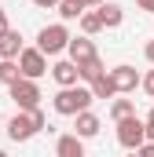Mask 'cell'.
<instances>
[{
    "mask_svg": "<svg viewBox=\"0 0 154 157\" xmlns=\"http://www.w3.org/2000/svg\"><path fill=\"white\" fill-rule=\"evenodd\" d=\"M66 55H70V62H77V66H84V62H92V59H99V51H95V44H92V37H74L70 40V48H66Z\"/></svg>",
    "mask_w": 154,
    "mask_h": 157,
    "instance_id": "cell-8",
    "label": "cell"
},
{
    "mask_svg": "<svg viewBox=\"0 0 154 157\" xmlns=\"http://www.w3.org/2000/svg\"><path fill=\"white\" fill-rule=\"evenodd\" d=\"M136 154H140V157H154V143H143V146H140Z\"/></svg>",
    "mask_w": 154,
    "mask_h": 157,
    "instance_id": "cell-23",
    "label": "cell"
},
{
    "mask_svg": "<svg viewBox=\"0 0 154 157\" xmlns=\"http://www.w3.org/2000/svg\"><path fill=\"white\" fill-rule=\"evenodd\" d=\"M77 124H74V135H81V139H95L99 135V128H103V121L95 117L92 110H84V113H77Z\"/></svg>",
    "mask_w": 154,
    "mask_h": 157,
    "instance_id": "cell-10",
    "label": "cell"
},
{
    "mask_svg": "<svg viewBox=\"0 0 154 157\" xmlns=\"http://www.w3.org/2000/svg\"><path fill=\"white\" fill-rule=\"evenodd\" d=\"M77 70H81V80H84V84H95V80L107 73V70H103V59H92V62H84V66H77Z\"/></svg>",
    "mask_w": 154,
    "mask_h": 157,
    "instance_id": "cell-18",
    "label": "cell"
},
{
    "mask_svg": "<svg viewBox=\"0 0 154 157\" xmlns=\"http://www.w3.org/2000/svg\"><path fill=\"white\" fill-rule=\"evenodd\" d=\"M7 33H11V22H7V11L0 7V40L7 37Z\"/></svg>",
    "mask_w": 154,
    "mask_h": 157,
    "instance_id": "cell-21",
    "label": "cell"
},
{
    "mask_svg": "<svg viewBox=\"0 0 154 157\" xmlns=\"http://www.w3.org/2000/svg\"><path fill=\"white\" fill-rule=\"evenodd\" d=\"M55 11H59V18H63V22H74V18H81L88 7H84L81 0H59V7H55Z\"/></svg>",
    "mask_w": 154,
    "mask_h": 157,
    "instance_id": "cell-14",
    "label": "cell"
},
{
    "mask_svg": "<svg viewBox=\"0 0 154 157\" xmlns=\"http://www.w3.org/2000/svg\"><path fill=\"white\" fill-rule=\"evenodd\" d=\"M143 121H147V143H154V106H151V113H147Z\"/></svg>",
    "mask_w": 154,
    "mask_h": 157,
    "instance_id": "cell-22",
    "label": "cell"
},
{
    "mask_svg": "<svg viewBox=\"0 0 154 157\" xmlns=\"http://www.w3.org/2000/svg\"><path fill=\"white\" fill-rule=\"evenodd\" d=\"M88 88H92L95 99H117V88H114V80H110V73H103V77L95 80V84H88Z\"/></svg>",
    "mask_w": 154,
    "mask_h": 157,
    "instance_id": "cell-17",
    "label": "cell"
},
{
    "mask_svg": "<svg viewBox=\"0 0 154 157\" xmlns=\"http://www.w3.org/2000/svg\"><path fill=\"white\" fill-rule=\"evenodd\" d=\"M99 15H103V26H107V29H117V26L125 22L121 4H103V7H99Z\"/></svg>",
    "mask_w": 154,
    "mask_h": 157,
    "instance_id": "cell-15",
    "label": "cell"
},
{
    "mask_svg": "<svg viewBox=\"0 0 154 157\" xmlns=\"http://www.w3.org/2000/svg\"><path fill=\"white\" fill-rule=\"evenodd\" d=\"M77 22H81V33H84V37H95V33H103V29H107V26H103V15H99V11H84V15H81Z\"/></svg>",
    "mask_w": 154,
    "mask_h": 157,
    "instance_id": "cell-13",
    "label": "cell"
},
{
    "mask_svg": "<svg viewBox=\"0 0 154 157\" xmlns=\"http://www.w3.org/2000/svg\"><path fill=\"white\" fill-rule=\"evenodd\" d=\"M51 80H55L59 88H77V84H81V70H77V62L59 59V62L51 66Z\"/></svg>",
    "mask_w": 154,
    "mask_h": 157,
    "instance_id": "cell-9",
    "label": "cell"
},
{
    "mask_svg": "<svg viewBox=\"0 0 154 157\" xmlns=\"http://www.w3.org/2000/svg\"><path fill=\"white\" fill-rule=\"evenodd\" d=\"M92 102H95L92 88H81V84H77V88H59L55 99H51L55 113H63V117H77V113H84Z\"/></svg>",
    "mask_w": 154,
    "mask_h": 157,
    "instance_id": "cell-1",
    "label": "cell"
},
{
    "mask_svg": "<svg viewBox=\"0 0 154 157\" xmlns=\"http://www.w3.org/2000/svg\"><path fill=\"white\" fill-rule=\"evenodd\" d=\"M37 121H33V113H15V117L7 121V139L11 143H30L33 135H37Z\"/></svg>",
    "mask_w": 154,
    "mask_h": 157,
    "instance_id": "cell-6",
    "label": "cell"
},
{
    "mask_svg": "<svg viewBox=\"0 0 154 157\" xmlns=\"http://www.w3.org/2000/svg\"><path fill=\"white\" fill-rule=\"evenodd\" d=\"M0 157H7V154H4V150H0Z\"/></svg>",
    "mask_w": 154,
    "mask_h": 157,
    "instance_id": "cell-28",
    "label": "cell"
},
{
    "mask_svg": "<svg viewBox=\"0 0 154 157\" xmlns=\"http://www.w3.org/2000/svg\"><path fill=\"white\" fill-rule=\"evenodd\" d=\"M143 55H147V62L154 66V40H147V48H143Z\"/></svg>",
    "mask_w": 154,
    "mask_h": 157,
    "instance_id": "cell-25",
    "label": "cell"
},
{
    "mask_svg": "<svg viewBox=\"0 0 154 157\" xmlns=\"http://www.w3.org/2000/svg\"><path fill=\"white\" fill-rule=\"evenodd\" d=\"M22 51H26V48H22V33H18V29H11L7 37L0 40V59H18Z\"/></svg>",
    "mask_w": 154,
    "mask_h": 157,
    "instance_id": "cell-12",
    "label": "cell"
},
{
    "mask_svg": "<svg viewBox=\"0 0 154 157\" xmlns=\"http://www.w3.org/2000/svg\"><path fill=\"white\" fill-rule=\"evenodd\" d=\"M136 4H140L143 11H154V0H136Z\"/></svg>",
    "mask_w": 154,
    "mask_h": 157,
    "instance_id": "cell-27",
    "label": "cell"
},
{
    "mask_svg": "<svg viewBox=\"0 0 154 157\" xmlns=\"http://www.w3.org/2000/svg\"><path fill=\"white\" fill-rule=\"evenodd\" d=\"M110 80H114L117 95H128V91H136V88L143 84V77L136 73V66H114V70H110Z\"/></svg>",
    "mask_w": 154,
    "mask_h": 157,
    "instance_id": "cell-7",
    "label": "cell"
},
{
    "mask_svg": "<svg viewBox=\"0 0 154 157\" xmlns=\"http://www.w3.org/2000/svg\"><path fill=\"white\" fill-rule=\"evenodd\" d=\"M128 157H140V154H128Z\"/></svg>",
    "mask_w": 154,
    "mask_h": 157,
    "instance_id": "cell-29",
    "label": "cell"
},
{
    "mask_svg": "<svg viewBox=\"0 0 154 157\" xmlns=\"http://www.w3.org/2000/svg\"><path fill=\"white\" fill-rule=\"evenodd\" d=\"M132 113H136V102L132 99H114L110 102V117L114 121H125V117H132Z\"/></svg>",
    "mask_w": 154,
    "mask_h": 157,
    "instance_id": "cell-19",
    "label": "cell"
},
{
    "mask_svg": "<svg viewBox=\"0 0 154 157\" xmlns=\"http://www.w3.org/2000/svg\"><path fill=\"white\" fill-rule=\"evenodd\" d=\"M117 143L128 150V154H136L143 143H147V121H140L136 113L125 121H117Z\"/></svg>",
    "mask_w": 154,
    "mask_h": 157,
    "instance_id": "cell-2",
    "label": "cell"
},
{
    "mask_svg": "<svg viewBox=\"0 0 154 157\" xmlns=\"http://www.w3.org/2000/svg\"><path fill=\"white\" fill-rule=\"evenodd\" d=\"M7 95H11V102L18 106V113H30V110H37V106H40V84H37V80L18 77L11 88H7Z\"/></svg>",
    "mask_w": 154,
    "mask_h": 157,
    "instance_id": "cell-3",
    "label": "cell"
},
{
    "mask_svg": "<svg viewBox=\"0 0 154 157\" xmlns=\"http://www.w3.org/2000/svg\"><path fill=\"white\" fill-rule=\"evenodd\" d=\"M55 157H84V139L81 135H59L55 139Z\"/></svg>",
    "mask_w": 154,
    "mask_h": 157,
    "instance_id": "cell-11",
    "label": "cell"
},
{
    "mask_svg": "<svg viewBox=\"0 0 154 157\" xmlns=\"http://www.w3.org/2000/svg\"><path fill=\"white\" fill-rule=\"evenodd\" d=\"M22 77V70H18V59H0V84H15V80Z\"/></svg>",
    "mask_w": 154,
    "mask_h": 157,
    "instance_id": "cell-16",
    "label": "cell"
},
{
    "mask_svg": "<svg viewBox=\"0 0 154 157\" xmlns=\"http://www.w3.org/2000/svg\"><path fill=\"white\" fill-rule=\"evenodd\" d=\"M81 4H84V7H88V11H99V7H103V4H107V0H81Z\"/></svg>",
    "mask_w": 154,
    "mask_h": 157,
    "instance_id": "cell-24",
    "label": "cell"
},
{
    "mask_svg": "<svg viewBox=\"0 0 154 157\" xmlns=\"http://www.w3.org/2000/svg\"><path fill=\"white\" fill-rule=\"evenodd\" d=\"M70 40H74L70 29H66L63 22H55V26H44V29L37 33V48L44 51V55H63V51L70 48Z\"/></svg>",
    "mask_w": 154,
    "mask_h": 157,
    "instance_id": "cell-4",
    "label": "cell"
},
{
    "mask_svg": "<svg viewBox=\"0 0 154 157\" xmlns=\"http://www.w3.org/2000/svg\"><path fill=\"white\" fill-rule=\"evenodd\" d=\"M140 88H143V91L154 99V70H147V73H143V84H140Z\"/></svg>",
    "mask_w": 154,
    "mask_h": 157,
    "instance_id": "cell-20",
    "label": "cell"
},
{
    "mask_svg": "<svg viewBox=\"0 0 154 157\" xmlns=\"http://www.w3.org/2000/svg\"><path fill=\"white\" fill-rule=\"evenodd\" d=\"M37 7H59V0H33Z\"/></svg>",
    "mask_w": 154,
    "mask_h": 157,
    "instance_id": "cell-26",
    "label": "cell"
},
{
    "mask_svg": "<svg viewBox=\"0 0 154 157\" xmlns=\"http://www.w3.org/2000/svg\"><path fill=\"white\" fill-rule=\"evenodd\" d=\"M18 70H22V77H26V80H40L44 73H51L48 55H44L40 48H26V51L18 55Z\"/></svg>",
    "mask_w": 154,
    "mask_h": 157,
    "instance_id": "cell-5",
    "label": "cell"
}]
</instances>
